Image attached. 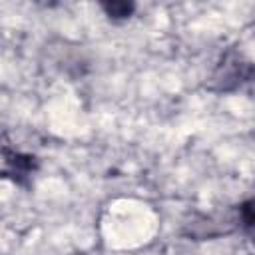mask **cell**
<instances>
[{
	"mask_svg": "<svg viewBox=\"0 0 255 255\" xmlns=\"http://www.w3.org/2000/svg\"><path fill=\"white\" fill-rule=\"evenodd\" d=\"M133 8L135 6L131 2H108V4H104V10L110 18H129Z\"/></svg>",
	"mask_w": 255,
	"mask_h": 255,
	"instance_id": "1",
	"label": "cell"
}]
</instances>
